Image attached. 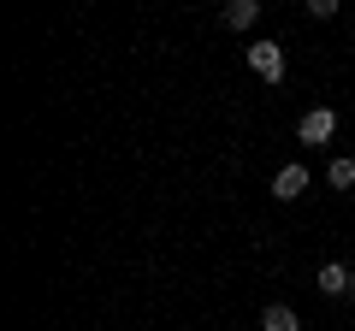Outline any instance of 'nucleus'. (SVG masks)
<instances>
[{"instance_id":"f257e3e1","label":"nucleus","mask_w":355,"mask_h":331,"mask_svg":"<svg viewBox=\"0 0 355 331\" xmlns=\"http://www.w3.org/2000/svg\"><path fill=\"white\" fill-rule=\"evenodd\" d=\"M338 136V113L331 107H308L302 118H296V142H308V148H320V142Z\"/></svg>"},{"instance_id":"f03ea898","label":"nucleus","mask_w":355,"mask_h":331,"mask_svg":"<svg viewBox=\"0 0 355 331\" xmlns=\"http://www.w3.org/2000/svg\"><path fill=\"white\" fill-rule=\"evenodd\" d=\"M249 71L266 83H284V48L279 42H249Z\"/></svg>"},{"instance_id":"7ed1b4c3","label":"nucleus","mask_w":355,"mask_h":331,"mask_svg":"<svg viewBox=\"0 0 355 331\" xmlns=\"http://www.w3.org/2000/svg\"><path fill=\"white\" fill-rule=\"evenodd\" d=\"M320 296H349L355 290V272L343 267V260H326V267H320V284H314Z\"/></svg>"},{"instance_id":"20e7f679","label":"nucleus","mask_w":355,"mask_h":331,"mask_svg":"<svg viewBox=\"0 0 355 331\" xmlns=\"http://www.w3.org/2000/svg\"><path fill=\"white\" fill-rule=\"evenodd\" d=\"M308 166H279V178H272V195H279V202H296V195L308 190Z\"/></svg>"},{"instance_id":"39448f33","label":"nucleus","mask_w":355,"mask_h":331,"mask_svg":"<svg viewBox=\"0 0 355 331\" xmlns=\"http://www.w3.org/2000/svg\"><path fill=\"white\" fill-rule=\"evenodd\" d=\"M261 331H302V319H296V307H284V302H272L261 314Z\"/></svg>"},{"instance_id":"423d86ee","label":"nucleus","mask_w":355,"mask_h":331,"mask_svg":"<svg viewBox=\"0 0 355 331\" xmlns=\"http://www.w3.org/2000/svg\"><path fill=\"white\" fill-rule=\"evenodd\" d=\"M261 18V0H231L225 6V30H249Z\"/></svg>"},{"instance_id":"0eeeda50","label":"nucleus","mask_w":355,"mask_h":331,"mask_svg":"<svg viewBox=\"0 0 355 331\" xmlns=\"http://www.w3.org/2000/svg\"><path fill=\"white\" fill-rule=\"evenodd\" d=\"M326 184H331V190H349V184H355V160H343V154H338V160L326 166Z\"/></svg>"},{"instance_id":"6e6552de","label":"nucleus","mask_w":355,"mask_h":331,"mask_svg":"<svg viewBox=\"0 0 355 331\" xmlns=\"http://www.w3.org/2000/svg\"><path fill=\"white\" fill-rule=\"evenodd\" d=\"M308 18H338V0H308Z\"/></svg>"}]
</instances>
